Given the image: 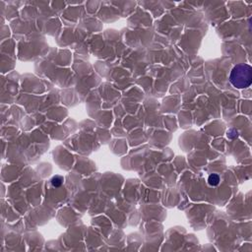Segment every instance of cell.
Returning <instances> with one entry per match:
<instances>
[{"label":"cell","mask_w":252,"mask_h":252,"mask_svg":"<svg viewBox=\"0 0 252 252\" xmlns=\"http://www.w3.org/2000/svg\"><path fill=\"white\" fill-rule=\"evenodd\" d=\"M230 83L235 88L243 89L251 85L252 82V69L248 64L236 65L230 74Z\"/></svg>","instance_id":"obj_1"},{"label":"cell","mask_w":252,"mask_h":252,"mask_svg":"<svg viewBox=\"0 0 252 252\" xmlns=\"http://www.w3.org/2000/svg\"><path fill=\"white\" fill-rule=\"evenodd\" d=\"M208 183L211 185V186H217L219 185L220 183V176L216 174V173H213L211 174L209 177H208Z\"/></svg>","instance_id":"obj_2"},{"label":"cell","mask_w":252,"mask_h":252,"mask_svg":"<svg viewBox=\"0 0 252 252\" xmlns=\"http://www.w3.org/2000/svg\"><path fill=\"white\" fill-rule=\"evenodd\" d=\"M63 183V177L61 175H55L51 178V184L54 187H59Z\"/></svg>","instance_id":"obj_3"}]
</instances>
